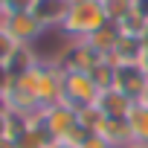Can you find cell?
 Here are the masks:
<instances>
[{"instance_id":"13","label":"cell","mask_w":148,"mask_h":148,"mask_svg":"<svg viewBox=\"0 0 148 148\" xmlns=\"http://www.w3.org/2000/svg\"><path fill=\"white\" fill-rule=\"evenodd\" d=\"M102 122H105V113H102V108H99V105H90V108H79V125H82L84 131L96 134V131L102 128Z\"/></svg>"},{"instance_id":"22","label":"cell","mask_w":148,"mask_h":148,"mask_svg":"<svg viewBox=\"0 0 148 148\" xmlns=\"http://www.w3.org/2000/svg\"><path fill=\"white\" fill-rule=\"evenodd\" d=\"M70 6H79V3H87V0H67Z\"/></svg>"},{"instance_id":"17","label":"cell","mask_w":148,"mask_h":148,"mask_svg":"<svg viewBox=\"0 0 148 148\" xmlns=\"http://www.w3.org/2000/svg\"><path fill=\"white\" fill-rule=\"evenodd\" d=\"M35 3H38V0H9L6 9H9V12H32Z\"/></svg>"},{"instance_id":"2","label":"cell","mask_w":148,"mask_h":148,"mask_svg":"<svg viewBox=\"0 0 148 148\" xmlns=\"http://www.w3.org/2000/svg\"><path fill=\"white\" fill-rule=\"evenodd\" d=\"M102 96V90L96 87L90 73H70L64 70V82H61V102L73 105V108H90L96 105Z\"/></svg>"},{"instance_id":"25","label":"cell","mask_w":148,"mask_h":148,"mask_svg":"<svg viewBox=\"0 0 148 148\" xmlns=\"http://www.w3.org/2000/svg\"><path fill=\"white\" fill-rule=\"evenodd\" d=\"M99 3H108V0H99Z\"/></svg>"},{"instance_id":"15","label":"cell","mask_w":148,"mask_h":148,"mask_svg":"<svg viewBox=\"0 0 148 148\" xmlns=\"http://www.w3.org/2000/svg\"><path fill=\"white\" fill-rule=\"evenodd\" d=\"M136 9V0H108L105 3V12H108V21H122L128 12H134Z\"/></svg>"},{"instance_id":"11","label":"cell","mask_w":148,"mask_h":148,"mask_svg":"<svg viewBox=\"0 0 148 148\" xmlns=\"http://www.w3.org/2000/svg\"><path fill=\"white\" fill-rule=\"evenodd\" d=\"M96 134H102V136H105V139H108L113 148L134 142V139H131V128H128V119H108V116H105V122H102V128H99Z\"/></svg>"},{"instance_id":"12","label":"cell","mask_w":148,"mask_h":148,"mask_svg":"<svg viewBox=\"0 0 148 148\" xmlns=\"http://www.w3.org/2000/svg\"><path fill=\"white\" fill-rule=\"evenodd\" d=\"M93 82H96V87L105 93V90H113L116 87V64L110 61V58H105V61H99L96 67H93Z\"/></svg>"},{"instance_id":"1","label":"cell","mask_w":148,"mask_h":148,"mask_svg":"<svg viewBox=\"0 0 148 148\" xmlns=\"http://www.w3.org/2000/svg\"><path fill=\"white\" fill-rule=\"evenodd\" d=\"M108 23V12H105V3L99 0H87V3H79V6H70L61 29L73 38V41H84L90 38L96 29H102Z\"/></svg>"},{"instance_id":"8","label":"cell","mask_w":148,"mask_h":148,"mask_svg":"<svg viewBox=\"0 0 148 148\" xmlns=\"http://www.w3.org/2000/svg\"><path fill=\"white\" fill-rule=\"evenodd\" d=\"M67 12H70V3H67V0H38L35 9H32V15L38 18V23H41L44 29L61 26L64 18H67Z\"/></svg>"},{"instance_id":"23","label":"cell","mask_w":148,"mask_h":148,"mask_svg":"<svg viewBox=\"0 0 148 148\" xmlns=\"http://www.w3.org/2000/svg\"><path fill=\"white\" fill-rule=\"evenodd\" d=\"M6 3H9V0H0V9H6Z\"/></svg>"},{"instance_id":"19","label":"cell","mask_w":148,"mask_h":148,"mask_svg":"<svg viewBox=\"0 0 148 148\" xmlns=\"http://www.w3.org/2000/svg\"><path fill=\"white\" fill-rule=\"evenodd\" d=\"M49 148H79V145H70V142H64V139H52Z\"/></svg>"},{"instance_id":"26","label":"cell","mask_w":148,"mask_h":148,"mask_svg":"<svg viewBox=\"0 0 148 148\" xmlns=\"http://www.w3.org/2000/svg\"><path fill=\"white\" fill-rule=\"evenodd\" d=\"M145 102H148V99H145Z\"/></svg>"},{"instance_id":"21","label":"cell","mask_w":148,"mask_h":148,"mask_svg":"<svg viewBox=\"0 0 148 148\" xmlns=\"http://www.w3.org/2000/svg\"><path fill=\"white\" fill-rule=\"evenodd\" d=\"M119 148H145V145H136V142H128V145H119Z\"/></svg>"},{"instance_id":"6","label":"cell","mask_w":148,"mask_h":148,"mask_svg":"<svg viewBox=\"0 0 148 148\" xmlns=\"http://www.w3.org/2000/svg\"><path fill=\"white\" fill-rule=\"evenodd\" d=\"M99 61H105V58H102L87 41H73L67 58L61 61V70H70V73H93V67H96Z\"/></svg>"},{"instance_id":"18","label":"cell","mask_w":148,"mask_h":148,"mask_svg":"<svg viewBox=\"0 0 148 148\" xmlns=\"http://www.w3.org/2000/svg\"><path fill=\"white\" fill-rule=\"evenodd\" d=\"M136 12L145 18V23H148V0H136Z\"/></svg>"},{"instance_id":"24","label":"cell","mask_w":148,"mask_h":148,"mask_svg":"<svg viewBox=\"0 0 148 148\" xmlns=\"http://www.w3.org/2000/svg\"><path fill=\"white\" fill-rule=\"evenodd\" d=\"M142 67H145V79H148V61H145V64H142Z\"/></svg>"},{"instance_id":"14","label":"cell","mask_w":148,"mask_h":148,"mask_svg":"<svg viewBox=\"0 0 148 148\" xmlns=\"http://www.w3.org/2000/svg\"><path fill=\"white\" fill-rule=\"evenodd\" d=\"M18 49H21V44H18L6 29H0V67H3V70L9 67V61L15 58V52H18Z\"/></svg>"},{"instance_id":"10","label":"cell","mask_w":148,"mask_h":148,"mask_svg":"<svg viewBox=\"0 0 148 148\" xmlns=\"http://www.w3.org/2000/svg\"><path fill=\"white\" fill-rule=\"evenodd\" d=\"M96 105L102 108V113H105L108 119H128V113H131V108H134L136 102H131L122 90L113 87V90H105Z\"/></svg>"},{"instance_id":"4","label":"cell","mask_w":148,"mask_h":148,"mask_svg":"<svg viewBox=\"0 0 148 148\" xmlns=\"http://www.w3.org/2000/svg\"><path fill=\"white\" fill-rule=\"evenodd\" d=\"M116 90H122L131 102L148 99V79L142 64H116Z\"/></svg>"},{"instance_id":"9","label":"cell","mask_w":148,"mask_h":148,"mask_svg":"<svg viewBox=\"0 0 148 148\" xmlns=\"http://www.w3.org/2000/svg\"><path fill=\"white\" fill-rule=\"evenodd\" d=\"M119 38H122V29H119V23L116 21H108L102 29H96L90 38H84L102 58H110L113 55V49H116V44H119Z\"/></svg>"},{"instance_id":"20","label":"cell","mask_w":148,"mask_h":148,"mask_svg":"<svg viewBox=\"0 0 148 148\" xmlns=\"http://www.w3.org/2000/svg\"><path fill=\"white\" fill-rule=\"evenodd\" d=\"M0 148H18L12 136H0Z\"/></svg>"},{"instance_id":"16","label":"cell","mask_w":148,"mask_h":148,"mask_svg":"<svg viewBox=\"0 0 148 148\" xmlns=\"http://www.w3.org/2000/svg\"><path fill=\"white\" fill-rule=\"evenodd\" d=\"M79 148H113V145H110L102 134H87V136L82 139V145H79Z\"/></svg>"},{"instance_id":"3","label":"cell","mask_w":148,"mask_h":148,"mask_svg":"<svg viewBox=\"0 0 148 148\" xmlns=\"http://www.w3.org/2000/svg\"><path fill=\"white\" fill-rule=\"evenodd\" d=\"M41 125L52 139H67L79 128V110L67 102H55V105L41 110Z\"/></svg>"},{"instance_id":"7","label":"cell","mask_w":148,"mask_h":148,"mask_svg":"<svg viewBox=\"0 0 148 148\" xmlns=\"http://www.w3.org/2000/svg\"><path fill=\"white\" fill-rule=\"evenodd\" d=\"M110 61L113 64H145V44H142V38L122 32V38H119Z\"/></svg>"},{"instance_id":"5","label":"cell","mask_w":148,"mask_h":148,"mask_svg":"<svg viewBox=\"0 0 148 148\" xmlns=\"http://www.w3.org/2000/svg\"><path fill=\"white\" fill-rule=\"evenodd\" d=\"M0 29H6L21 47H29L44 32V26L38 23V18L32 12H9V9H6V18H3V26Z\"/></svg>"}]
</instances>
